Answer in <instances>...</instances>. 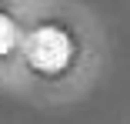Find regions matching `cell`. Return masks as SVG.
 I'll list each match as a JSON object with an SVG mask.
<instances>
[{
  "mask_svg": "<svg viewBox=\"0 0 130 124\" xmlns=\"http://www.w3.org/2000/svg\"><path fill=\"white\" fill-rule=\"evenodd\" d=\"M17 44V27L7 14H0V54H10Z\"/></svg>",
  "mask_w": 130,
  "mask_h": 124,
  "instance_id": "2",
  "label": "cell"
},
{
  "mask_svg": "<svg viewBox=\"0 0 130 124\" xmlns=\"http://www.w3.org/2000/svg\"><path fill=\"white\" fill-rule=\"evenodd\" d=\"M70 54H73V44H70V37L60 27H37L30 34V40H27V60L40 74L63 70Z\"/></svg>",
  "mask_w": 130,
  "mask_h": 124,
  "instance_id": "1",
  "label": "cell"
}]
</instances>
